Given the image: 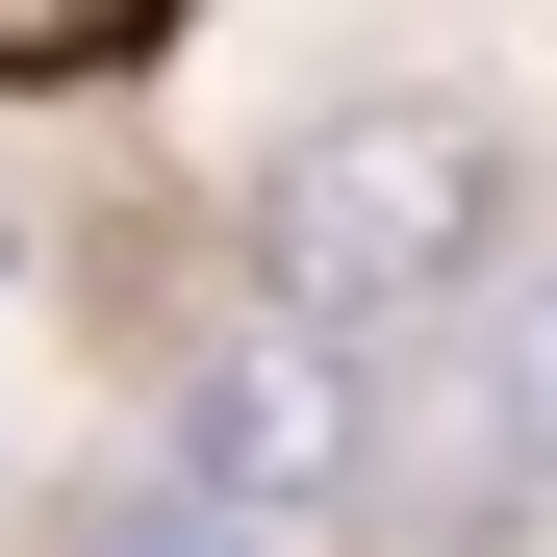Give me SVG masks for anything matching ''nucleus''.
Here are the masks:
<instances>
[{
	"label": "nucleus",
	"mask_w": 557,
	"mask_h": 557,
	"mask_svg": "<svg viewBox=\"0 0 557 557\" xmlns=\"http://www.w3.org/2000/svg\"><path fill=\"white\" fill-rule=\"evenodd\" d=\"M482 253H507V127L482 102H330L253 152V305L330 330V355H406V330H482Z\"/></svg>",
	"instance_id": "1"
},
{
	"label": "nucleus",
	"mask_w": 557,
	"mask_h": 557,
	"mask_svg": "<svg viewBox=\"0 0 557 557\" xmlns=\"http://www.w3.org/2000/svg\"><path fill=\"white\" fill-rule=\"evenodd\" d=\"M355 482H381V355L330 330H228L152 406V532H330Z\"/></svg>",
	"instance_id": "2"
},
{
	"label": "nucleus",
	"mask_w": 557,
	"mask_h": 557,
	"mask_svg": "<svg viewBox=\"0 0 557 557\" xmlns=\"http://www.w3.org/2000/svg\"><path fill=\"white\" fill-rule=\"evenodd\" d=\"M456 482H557V278H507L456 355Z\"/></svg>",
	"instance_id": "3"
},
{
	"label": "nucleus",
	"mask_w": 557,
	"mask_h": 557,
	"mask_svg": "<svg viewBox=\"0 0 557 557\" xmlns=\"http://www.w3.org/2000/svg\"><path fill=\"white\" fill-rule=\"evenodd\" d=\"M177 0H0V76H127Z\"/></svg>",
	"instance_id": "4"
}]
</instances>
